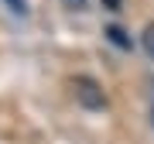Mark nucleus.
<instances>
[{
    "label": "nucleus",
    "instance_id": "obj_1",
    "mask_svg": "<svg viewBox=\"0 0 154 144\" xmlns=\"http://www.w3.org/2000/svg\"><path fill=\"white\" fill-rule=\"evenodd\" d=\"M72 89H75V100L86 106V110H99V106H106V93L99 89L96 79L89 76H79L75 83H72Z\"/></svg>",
    "mask_w": 154,
    "mask_h": 144
},
{
    "label": "nucleus",
    "instance_id": "obj_2",
    "mask_svg": "<svg viewBox=\"0 0 154 144\" xmlns=\"http://www.w3.org/2000/svg\"><path fill=\"white\" fill-rule=\"evenodd\" d=\"M106 38H110L116 48H134V41H130V34H127L120 24H110V28H106Z\"/></svg>",
    "mask_w": 154,
    "mask_h": 144
},
{
    "label": "nucleus",
    "instance_id": "obj_3",
    "mask_svg": "<svg viewBox=\"0 0 154 144\" xmlns=\"http://www.w3.org/2000/svg\"><path fill=\"white\" fill-rule=\"evenodd\" d=\"M140 41H144V52H147V55L154 58V24H147V28H144V34H140Z\"/></svg>",
    "mask_w": 154,
    "mask_h": 144
},
{
    "label": "nucleus",
    "instance_id": "obj_4",
    "mask_svg": "<svg viewBox=\"0 0 154 144\" xmlns=\"http://www.w3.org/2000/svg\"><path fill=\"white\" fill-rule=\"evenodd\" d=\"M62 4H65L69 11H82V7H86V0H62Z\"/></svg>",
    "mask_w": 154,
    "mask_h": 144
},
{
    "label": "nucleus",
    "instance_id": "obj_5",
    "mask_svg": "<svg viewBox=\"0 0 154 144\" xmlns=\"http://www.w3.org/2000/svg\"><path fill=\"white\" fill-rule=\"evenodd\" d=\"M103 7L106 11H120V0H103Z\"/></svg>",
    "mask_w": 154,
    "mask_h": 144
},
{
    "label": "nucleus",
    "instance_id": "obj_6",
    "mask_svg": "<svg viewBox=\"0 0 154 144\" xmlns=\"http://www.w3.org/2000/svg\"><path fill=\"white\" fill-rule=\"evenodd\" d=\"M147 86H151V100H154V79H151V83H147Z\"/></svg>",
    "mask_w": 154,
    "mask_h": 144
},
{
    "label": "nucleus",
    "instance_id": "obj_7",
    "mask_svg": "<svg viewBox=\"0 0 154 144\" xmlns=\"http://www.w3.org/2000/svg\"><path fill=\"white\" fill-rule=\"evenodd\" d=\"M151 124H154V110H151Z\"/></svg>",
    "mask_w": 154,
    "mask_h": 144
}]
</instances>
